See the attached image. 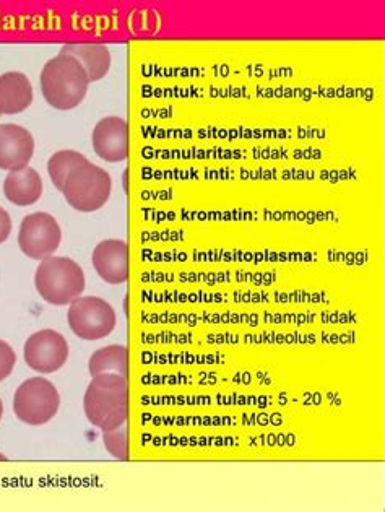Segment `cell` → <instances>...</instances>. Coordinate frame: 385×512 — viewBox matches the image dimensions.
<instances>
[{
  "instance_id": "1",
  "label": "cell",
  "mask_w": 385,
  "mask_h": 512,
  "mask_svg": "<svg viewBox=\"0 0 385 512\" xmlns=\"http://www.w3.org/2000/svg\"><path fill=\"white\" fill-rule=\"evenodd\" d=\"M85 415L101 431L117 430L129 417V387L126 376L100 374L90 382L83 397Z\"/></svg>"
},
{
  "instance_id": "2",
  "label": "cell",
  "mask_w": 385,
  "mask_h": 512,
  "mask_svg": "<svg viewBox=\"0 0 385 512\" xmlns=\"http://www.w3.org/2000/svg\"><path fill=\"white\" fill-rule=\"evenodd\" d=\"M90 80L82 64L69 56L57 54L46 62L41 72V92L48 105L59 111L77 108L88 93Z\"/></svg>"
},
{
  "instance_id": "3",
  "label": "cell",
  "mask_w": 385,
  "mask_h": 512,
  "mask_svg": "<svg viewBox=\"0 0 385 512\" xmlns=\"http://www.w3.org/2000/svg\"><path fill=\"white\" fill-rule=\"evenodd\" d=\"M35 287L46 303L65 306L82 296L85 274L69 257H48L36 269Z\"/></svg>"
},
{
  "instance_id": "4",
  "label": "cell",
  "mask_w": 385,
  "mask_h": 512,
  "mask_svg": "<svg viewBox=\"0 0 385 512\" xmlns=\"http://www.w3.org/2000/svg\"><path fill=\"white\" fill-rule=\"evenodd\" d=\"M113 181L108 171L88 161L70 174L65 181L64 194L67 204L78 212L90 213L103 209L111 196Z\"/></svg>"
},
{
  "instance_id": "5",
  "label": "cell",
  "mask_w": 385,
  "mask_h": 512,
  "mask_svg": "<svg viewBox=\"0 0 385 512\" xmlns=\"http://www.w3.org/2000/svg\"><path fill=\"white\" fill-rule=\"evenodd\" d=\"M61 395L56 386L44 378L26 379L13 397V412L26 425L41 426L56 417Z\"/></svg>"
},
{
  "instance_id": "6",
  "label": "cell",
  "mask_w": 385,
  "mask_h": 512,
  "mask_svg": "<svg viewBox=\"0 0 385 512\" xmlns=\"http://www.w3.org/2000/svg\"><path fill=\"white\" fill-rule=\"evenodd\" d=\"M69 326L82 340H101L116 329V313L108 301L96 296H80L70 303Z\"/></svg>"
},
{
  "instance_id": "7",
  "label": "cell",
  "mask_w": 385,
  "mask_h": 512,
  "mask_svg": "<svg viewBox=\"0 0 385 512\" xmlns=\"http://www.w3.org/2000/svg\"><path fill=\"white\" fill-rule=\"evenodd\" d=\"M61 241V226L49 213L36 212L23 218L18 231V246L26 257L44 261L59 249Z\"/></svg>"
},
{
  "instance_id": "8",
  "label": "cell",
  "mask_w": 385,
  "mask_h": 512,
  "mask_svg": "<svg viewBox=\"0 0 385 512\" xmlns=\"http://www.w3.org/2000/svg\"><path fill=\"white\" fill-rule=\"evenodd\" d=\"M23 355L26 365L36 373H56L67 363L69 343L57 330H39L26 340Z\"/></svg>"
},
{
  "instance_id": "9",
  "label": "cell",
  "mask_w": 385,
  "mask_h": 512,
  "mask_svg": "<svg viewBox=\"0 0 385 512\" xmlns=\"http://www.w3.org/2000/svg\"><path fill=\"white\" fill-rule=\"evenodd\" d=\"M93 150L108 163L124 161L129 157V127L126 119L109 116L96 124L91 137Z\"/></svg>"
},
{
  "instance_id": "10",
  "label": "cell",
  "mask_w": 385,
  "mask_h": 512,
  "mask_svg": "<svg viewBox=\"0 0 385 512\" xmlns=\"http://www.w3.org/2000/svg\"><path fill=\"white\" fill-rule=\"evenodd\" d=\"M35 153V139L18 124H0V170H23Z\"/></svg>"
},
{
  "instance_id": "11",
  "label": "cell",
  "mask_w": 385,
  "mask_h": 512,
  "mask_svg": "<svg viewBox=\"0 0 385 512\" xmlns=\"http://www.w3.org/2000/svg\"><path fill=\"white\" fill-rule=\"evenodd\" d=\"M93 267L104 282L122 285L129 275V248L121 239H106L93 251Z\"/></svg>"
},
{
  "instance_id": "12",
  "label": "cell",
  "mask_w": 385,
  "mask_h": 512,
  "mask_svg": "<svg viewBox=\"0 0 385 512\" xmlns=\"http://www.w3.org/2000/svg\"><path fill=\"white\" fill-rule=\"evenodd\" d=\"M33 103V85L22 72L0 75V116L20 114Z\"/></svg>"
},
{
  "instance_id": "13",
  "label": "cell",
  "mask_w": 385,
  "mask_h": 512,
  "mask_svg": "<svg viewBox=\"0 0 385 512\" xmlns=\"http://www.w3.org/2000/svg\"><path fill=\"white\" fill-rule=\"evenodd\" d=\"M4 194L17 207L36 204L43 196V179L30 166L23 170L10 171L4 181Z\"/></svg>"
},
{
  "instance_id": "14",
  "label": "cell",
  "mask_w": 385,
  "mask_h": 512,
  "mask_svg": "<svg viewBox=\"0 0 385 512\" xmlns=\"http://www.w3.org/2000/svg\"><path fill=\"white\" fill-rule=\"evenodd\" d=\"M62 54L75 57L87 72L90 82H98L111 69V53L104 44H65Z\"/></svg>"
},
{
  "instance_id": "15",
  "label": "cell",
  "mask_w": 385,
  "mask_h": 512,
  "mask_svg": "<svg viewBox=\"0 0 385 512\" xmlns=\"http://www.w3.org/2000/svg\"><path fill=\"white\" fill-rule=\"evenodd\" d=\"M127 366H129V352L124 345H109V347L100 348L98 352L91 355L90 363H88V369L93 378L108 373L126 376Z\"/></svg>"
},
{
  "instance_id": "16",
  "label": "cell",
  "mask_w": 385,
  "mask_h": 512,
  "mask_svg": "<svg viewBox=\"0 0 385 512\" xmlns=\"http://www.w3.org/2000/svg\"><path fill=\"white\" fill-rule=\"evenodd\" d=\"M87 157L75 150H61L54 153L48 161V173L54 186L62 191L64 184L69 179L70 174L74 173L80 166L87 165Z\"/></svg>"
},
{
  "instance_id": "17",
  "label": "cell",
  "mask_w": 385,
  "mask_h": 512,
  "mask_svg": "<svg viewBox=\"0 0 385 512\" xmlns=\"http://www.w3.org/2000/svg\"><path fill=\"white\" fill-rule=\"evenodd\" d=\"M103 443L109 454L117 460L129 459V446H127V428L122 425L113 431H103Z\"/></svg>"
},
{
  "instance_id": "18",
  "label": "cell",
  "mask_w": 385,
  "mask_h": 512,
  "mask_svg": "<svg viewBox=\"0 0 385 512\" xmlns=\"http://www.w3.org/2000/svg\"><path fill=\"white\" fill-rule=\"evenodd\" d=\"M17 365V355L9 343L0 340V382L5 381L12 374Z\"/></svg>"
},
{
  "instance_id": "19",
  "label": "cell",
  "mask_w": 385,
  "mask_h": 512,
  "mask_svg": "<svg viewBox=\"0 0 385 512\" xmlns=\"http://www.w3.org/2000/svg\"><path fill=\"white\" fill-rule=\"evenodd\" d=\"M12 233V218L7 210L0 207V244L5 243Z\"/></svg>"
},
{
  "instance_id": "20",
  "label": "cell",
  "mask_w": 385,
  "mask_h": 512,
  "mask_svg": "<svg viewBox=\"0 0 385 512\" xmlns=\"http://www.w3.org/2000/svg\"><path fill=\"white\" fill-rule=\"evenodd\" d=\"M2 415H4V404H2V400H0V420H2Z\"/></svg>"
},
{
  "instance_id": "21",
  "label": "cell",
  "mask_w": 385,
  "mask_h": 512,
  "mask_svg": "<svg viewBox=\"0 0 385 512\" xmlns=\"http://www.w3.org/2000/svg\"><path fill=\"white\" fill-rule=\"evenodd\" d=\"M5 460H7V457L4 454H0V462H5Z\"/></svg>"
}]
</instances>
